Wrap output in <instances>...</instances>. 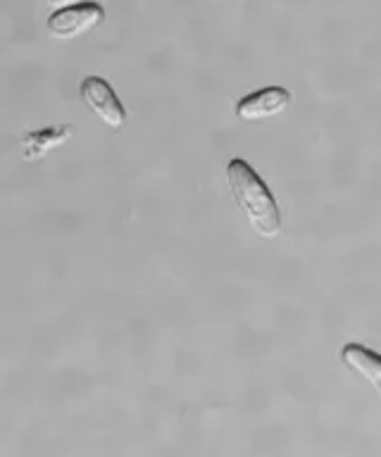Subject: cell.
I'll use <instances>...</instances> for the list:
<instances>
[{
	"label": "cell",
	"instance_id": "obj_1",
	"mask_svg": "<svg viewBox=\"0 0 381 457\" xmlns=\"http://www.w3.org/2000/svg\"><path fill=\"white\" fill-rule=\"evenodd\" d=\"M227 181L236 198L238 207L248 214V221L258 228L260 236L274 238L281 231V214L269 186L258 177L251 164L236 157L227 167Z\"/></svg>",
	"mask_w": 381,
	"mask_h": 457
},
{
	"label": "cell",
	"instance_id": "obj_2",
	"mask_svg": "<svg viewBox=\"0 0 381 457\" xmlns=\"http://www.w3.org/2000/svg\"><path fill=\"white\" fill-rule=\"evenodd\" d=\"M81 98L98 117H101L108 127H122L127 120L122 103L117 98V93L112 91V86L101 77H87L81 81Z\"/></svg>",
	"mask_w": 381,
	"mask_h": 457
},
{
	"label": "cell",
	"instance_id": "obj_3",
	"mask_svg": "<svg viewBox=\"0 0 381 457\" xmlns=\"http://www.w3.org/2000/svg\"><path fill=\"white\" fill-rule=\"evenodd\" d=\"M103 20H105V12L101 5H74L53 14L48 20V31L60 41H67V38L84 36L87 31L98 27Z\"/></svg>",
	"mask_w": 381,
	"mask_h": 457
},
{
	"label": "cell",
	"instance_id": "obj_4",
	"mask_svg": "<svg viewBox=\"0 0 381 457\" xmlns=\"http://www.w3.org/2000/svg\"><path fill=\"white\" fill-rule=\"evenodd\" d=\"M291 91L286 88H279V86H272V88H262V91L251 93L248 98H244L236 105L238 120L244 121H258V120H269V117H277L291 105Z\"/></svg>",
	"mask_w": 381,
	"mask_h": 457
},
{
	"label": "cell",
	"instance_id": "obj_5",
	"mask_svg": "<svg viewBox=\"0 0 381 457\" xmlns=\"http://www.w3.org/2000/svg\"><path fill=\"white\" fill-rule=\"evenodd\" d=\"M74 129L72 127H53V129H41V131H31L22 138V157L24 160H41L51 150L60 148L62 143L72 138Z\"/></svg>",
	"mask_w": 381,
	"mask_h": 457
},
{
	"label": "cell",
	"instance_id": "obj_6",
	"mask_svg": "<svg viewBox=\"0 0 381 457\" xmlns=\"http://www.w3.org/2000/svg\"><path fill=\"white\" fill-rule=\"evenodd\" d=\"M341 360H344L351 370H355L362 378H367L369 384L381 393V355L374 353V350L360 345V343H351L345 345L344 353H341Z\"/></svg>",
	"mask_w": 381,
	"mask_h": 457
},
{
	"label": "cell",
	"instance_id": "obj_7",
	"mask_svg": "<svg viewBox=\"0 0 381 457\" xmlns=\"http://www.w3.org/2000/svg\"><path fill=\"white\" fill-rule=\"evenodd\" d=\"M81 3H87V0H48V5L51 7H72L81 5Z\"/></svg>",
	"mask_w": 381,
	"mask_h": 457
}]
</instances>
